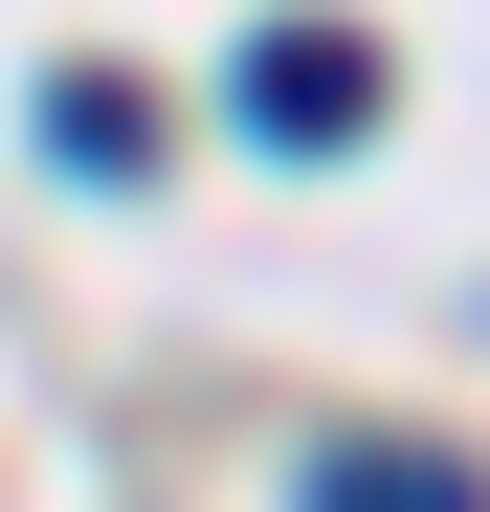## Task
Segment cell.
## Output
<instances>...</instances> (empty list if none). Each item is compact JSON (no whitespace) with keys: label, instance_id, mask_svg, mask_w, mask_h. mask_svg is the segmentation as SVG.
I'll return each mask as SVG.
<instances>
[{"label":"cell","instance_id":"obj_3","mask_svg":"<svg viewBox=\"0 0 490 512\" xmlns=\"http://www.w3.org/2000/svg\"><path fill=\"white\" fill-rule=\"evenodd\" d=\"M45 156H67V179H156V90H112V67H45Z\"/></svg>","mask_w":490,"mask_h":512},{"label":"cell","instance_id":"obj_2","mask_svg":"<svg viewBox=\"0 0 490 512\" xmlns=\"http://www.w3.org/2000/svg\"><path fill=\"white\" fill-rule=\"evenodd\" d=\"M290 512H490V468H446V446H401V423H335V446L290 468Z\"/></svg>","mask_w":490,"mask_h":512},{"label":"cell","instance_id":"obj_1","mask_svg":"<svg viewBox=\"0 0 490 512\" xmlns=\"http://www.w3.org/2000/svg\"><path fill=\"white\" fill-rule=\"evenodd\" d=\"M245 134H268V156L379 134V45H357V23H268V45H245Z\"/></svg>","mask_w":490,"mask_h":512}]
</instances>
